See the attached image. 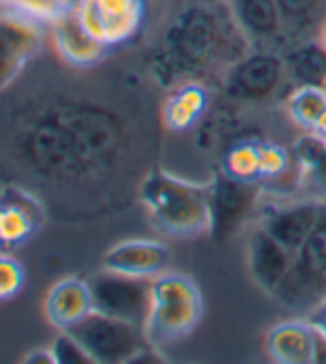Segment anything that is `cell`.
Returning <instances> with one entry per match:
<instances>
[{"instance_id":"11","label":"cell","mask_w":326,"mask_h":364,"mask_svg":"<svg viewBox=\"0 0 326 364\" xmlns=\"http://www.w3.org/2000/svg\"><path fill=\"white\" fill-rule=\"evenodd\" d=\"M322 205L324 200L306 198V196L260 205L256 225H260L268 235H273L284 249H288L295 256L306 242V238L311 235L320 218Z\"/></svg>"},{"instance_id":"34","label":"cell","mask_w":326,"mask_h":364,"mask_svg":"<svg viewBox=\"0 0 326 364\" xmlns=\"http://www.w3.org/2000/svg\"><path fill=\"white\" fill-rule=\"evenodd\" d=\"M0 7H9V0H0Z\"/></svg>"},{"instance_id":"29","label":"cell","mask_w":326,"mask_h":364,"mask_svg":"<svg viewBox=\"0 0 326 364\" xmlns=\"http://www.w3.org/2000/svg\"><path fill=\"white\" fill-rule=\"evenodd\" d=\"M302 196L315 198V200H326V154L315 162V165L304 169Z\"/></svg>"},{"instance_id":"21","label":"cell","mask_w":326,"mask_h":364,"mask_svg":"<svg viewBox=\"0 0 326 364\" xmlns=\"http://www.w3.org/2000/svg\"><path fill=\"white\" fill-rule=\"evenodd\" d=\"M276 5L282 18L286 49L304 41L320 38L326 21V0H276Z\"/></svg>"},{"instance_id":"32","label":"cell","mask_w":326,"mask_h":364,"mask_svg":"<svg viewBox=\"0 0 326 364\" xmlns=\"http://www.w3.org/2000/svg\"><path fill=\"white\" fill-rule=\"evenodd\" d=\"M317 314H320V320H315V322H320L324 329H326V302L317 309Z\"/></svg>"},{"instance_id":"6","label":"cell","mask_w":326,"mask_h":364,"mask_svg":"<svg viewBox=\"0 0 326 364\" xmlns=\"http://www.w3.org/2000/svg\"><path fill=\"white\" fill-rule=\"evenodd\" d=\"M92 362L116 364L138 362L153 353V344L144 326L94 311L69 329Z\"/></svg>"},{"instance_id":"2","label":"cell","mask_w":326,"mask_h":364,"mask_svg":"<svg viewBox=\"0 0 326 364\" xmlns=\"http://www.w3.org/2000/svg\"><path fill=\"white\" fill-rule=\"evenodd\" d=\"M142 67L160 91L185 82L220 87L227 69L251 51L229 0H171Z\"/></svg>"},{"instance_id":"15","label":"cell","mask_w":326,"mask_h":364,"mask_svg":"<svg viewBox=\"0 0 326 364\" xmlns=\"http://www.w3.org/2000/svg\"><path fill=\"white\" fill-rule=\"evenodd\" d=\"M229 7L238 21L251 49L284 51L286 38L280 9L276 0H229Z\"/></svg>"},{"instance_id":"31","label":"cell","mask_w":326,"mask_h":364,"mask_svg":"<svg viewBox=\"0 0 326 364\" xmlns=\"http://www.w3.org/2000/svg\"><path fill=\"white\" fill-rule=\"evenodd\" d=\"M313 132L317 134V136H322L324 140H326V109L322 112V116L317 118V122H315V127H313Z\"/></svg>"},{"instance_id":"19","label":"cell","mask_w":326,"mask_h":364,"mask_svg":"<svg viewBox=\"0 0 326 364\" xmlns=\"http://www.w3.org/2000/svg\"><path fill=\"white\" fill-rule=\"evenodd\" d=\"M94 296L89 280L82 278H65L51 287L45 300L47 320L60 331H69L71 326L94 314Z\"/></svg>"},{"instance_id":"36","label":"cell","mask_w":326,"mask_h":364,"mask_svg":"<svg viewBox=\"0 0 326 364\" xmlns=\"http://www.w3.org/2000/svg\"><path fill=\"white\" fill-rule=\"evenodd\" d=\"M322 89H324V96H326V80H324V85H322Z\"/></svg>"},{"instance_id":"9","label":"cell","mask_w":326,"mask_h":364,"mask_svg":"<svg viewBox=\"0 0 326 364\" xmlns=\"http://www.w3.org/2000/svg\"><path fill=\"white\" fill-rule=\"evenodd\" d=\"M207 193L211 215L209 235L215 242H227L240 233L242 227L253 220V215H258L264 196L260 182L235 180L222 169H217L211 182H207Z\"/></svg>"},{"instance_id":"24","label":"cell","mask_w":326,"mask_h":364,"mask_svg":"<svg viewBox=\"0 0 326 364\" xmlns=\"http://www.w3.org/2000/svg\"><path fill=\"white\" fill-rule=\"evenodd\" d=\"M288 118L302 132H313V127L326 109V96L322 87H293L284 98Z\"/></svg>"},{"instance_id":"20","label":"cell","mask_w":326,"mask_h":364,"mask_svg":"<svg viewBox=\"0 0 326 364\" xmlns=\"http://www.w3.org/2000/svg\"><path fill=\"white\" fill-rule=\"evenodd\" d=\"M266 353L280 364L315 362V324L306 320H286L276 324L264 340Z\"/></svg>"},{"instance_id":"10","label":"cell","mask_w":326,"mask_h":364,"mask_svg":"<svg viewBox=\"0 0 326 364\" xmlns=\"http://www.w3.org/2000/svg\"><path fill=\"white\" fill-rule=\"evenodd\" d=\"M151 280L102 269L89 278L96 311L144 326L151 311Z\"/></svg>"},{"instance_id":"28","label":"cell","mask_w":326,"mask_h":364,"mask_svg":"<svg viewBox=\"0 0 326 364\" xmlns=\"http://www.w3.org/2000/svg\"><path fill=\"white\" fill-rule=\"evenodd\" d=\"M51 353L56 358V364H80V362H92L89 353L80 347V342L71 336L69 331H63L51 344Z\"/></svg>"},{"instance_id":"30","label":"cell","mask_w":326,"mask_h":364,"mask_svg":"<svg viewBox=\"0 0 326 364\" xmlns=\"http://www.w3.org/2000/svg\"><path fill=\"white\" fill-rule=\"evenodd\" d=\"M25 362H49V364H56V358H53L51 349H40V351H33L25 358Z\"/></svg>"},{"instance_id":"27","label":"cell","mask_w":326,"mask_h":364,"mask_svg":"<svg viewBox=\"0 0 326 364\" xmlns=\"http://www.w3.org/2000/svg\"><path fill=\"white\" fill-rule=\"evenodd\" d=\"M25 287V269L9 253H0V302L11 300Z\"/></svg>"},{"instance_id":"18","label":"cell","mask_w":326,"mask_h":364,"mask_svg":"<svg viewBox=\"0 0 326 364\" xmlns=\"http://www.w3.org/2000/svg\"><path fill=\"white\" fill-rule=\"evenodd\" d=\"M211 105V87L205 82H185L167 91L162 98L160 116L165 129L183 134L202 122L209 114Z\"/></svg>"},{"instance_id":"12","label":"cell","mask_w":326,"mask_h":364,"mask_svg":"<svg viewBox=\"0 0 326 364\" xmlns=\"http://www.w3.org/2000/svg\"><path fill=\"white\" fill-rule=\"evenodd\" d=\"M43 49L40 23L7 9L0 11V91L7 89Z\"/></svg>"},{"instance_id":"8","label":"cell","mask_w":326,"mask_h":364,"mask_svg":"<svg viewBox=\"0 0 326 364\" xmlns=\"http://www.w3.org/2000/svg\"><path fill=\"white\" fill-rule=\"evenodd\" d=\"M151 0H74L82 29L109 51L134 45L147 29Z\"/></svg>"},{"instance_id":"5","label":"cell","mask_w":326,"mask_h":364,"mask_svg":"<svg viewBox=\"0 0 326 364\" xmlns=\"http://www.w3.org/2000/svg\"><path fill=\"white\" fill-rule=\"evenodd\" d=\"M273 298L293 314H313L326 302V200L311 235L295 253L293 267Z\"/></svg>"},{"instance_id":"25","label":"cell","mask_w":326,"mask_h":364,"mask_svg":"<svg viewBox=\"0 0 326 364\" xmlns=\"http://www.w3.org/2000/svg\"><path fill=\"white\" fill-rule=\"evenodd\" d=\"M293 162V151L273 140H260V182L273 180Z\"/></svg>"},{"instance_id":"23","label":"cell","mask_w":326,"mask_h":364,"mask_svg":"<svg viewBox=\"0 0 326 364\" xmlns=\"http://www.w3.org/2000/svg\"><path fill=\"white\" fill-rule=\"evenodd\" d=\"M260 140L253 136H240L235 138L229 147L222 149L220 169L244 182H260Z\"/></svg>"},{"instance_id":"26","label":"cell","mask_w":326,"mask_h":364,"mask_svg":"<svg viewBox=\"0 0 326 364\" xmlns=\"http://www.w3.org/2000/svg\"><path fill=\"white\" fill-rule=\"evenodd\" d=\"M71 5H74V0H9V9H16L47 25L63 16Z\"/></svg>"},{"instance_id":"14","label":"cell","mask_w":326,"mask_h":364,"mask_svg":"<svg viewBox=\"0 0 326 364\" xmlns=\"http://www.w3.org/2000/svg\"><path fill=\"white\" fill-rule=\"evenodd\" d=\"M246 260L253 282L264 294L276 296V291L286 280L288 271H291L295 256L288 249H284L273 235H268L260 225H256L246 240Z\"/></svg>"},{"instance_id":"33","label":"cell","mask_w":326,"mask_h":364,"mask_svg":"<svg viewBox=\"0 0 326 364\" xmlns=\"http://www.w3.org/2000/svg\"><path fill=\"white\" fill-rule=\"evenodd\" d=\"M320 43H322L324 49H326V21H324V25H322V31H320Z\"/></svg>"},{"instance_id":"22","label":"cell","mask_w":326,"mask_h":364,"mask_svg":"<svg viewBox=\"0 0 326 364\" xmlns=\"http://www.w3.org/2000/svg\"><path fill=\"white\" fill-rule=\"evenodd\" d=\"M291 87H322L326 80V49L315 41H304L282 51Z\"/></svg>"},{"instance_id":"7","label":"cell","mask_w":326,"mask_h":364,"mask_svg":"<svg viewBox=\"0 0 326 364\" xmlns=\"http://www.w3.org/2000/svg\"><path fill=\"white\" fill-rule=\"evenodd\" d=\"M220 89L224 96L238 105H268L278 98H286L288 82L284 56L280 51L251 49L249 53L233 63L222 76Z\"/></svg>"},{"instance_id":"13","label":"cell","mask_w":326,"mask_h":364,"mask_svg":"<svg viewBox=\"0 0 326 364\" xmlns=\"http://www.w3.org/2000/svg\"><path fill=\"white\" fill-rule=\"evenodd\" d=\"M49 213L31 191L18 185L0 187V249L11 251L38 233Z\"/></svg>"},{"instance_id":"17","label":"cell","mask_w":326,"mask_h":364,"mask_svg":"<svg viewBox=\"0 0 326 364\" xmlns=\"http://www.w3.org/2000/svg\"><path fill=\"white\" fill-rule=\"evenodd\" d=\"M49 25H51L53 47H56L58 58H63L65 63L74 67H96L107 60L109 49L98 41H94L82 29L71 7Z\"/></svg>"},{"instance_id":"3","label":"cell","mask_w":326,"mask_h":364,"mask_svg":"<svg viewBox=\"0 0 326 364\" xmlns=\"http://www.w3.org/2000/svg\"><path fill=\"white\" fill-rule=\"evenodd\" d=\"M138 203L160 233L178 238H195L209 233L211 215L207 185L187 182L156 167L142 180Z\"/></svg>"},{"instance_id":"35","label":"cell","mask_w":326,"mask_h":364,"mask_svg":"<svg viewBox=\"0 0 326 364\" xmlns=\"http://www.w3.org/2000/svg\"><path fill=\"white\" fill-rule=\"evenodd\" d=\"M151 3H165L167 5V3H171V0H151Z\"/></svg>"},{"instance_id":"1","label":"cell","mask_w":326,"mask_h":364,"mask_svg":"<svg viewBox=\"0 0 326 364\" xmlns=\"http://www.w3.org/2000/svg\"><path fill=\"white\" fill-rule=\"evenodd\" d=\"M158 91L142 65L74 67L38 53L0 91V182L31 191L60 225L126 211L158 167Z\"/></svg>"},{"instance_id":"4","label":"cell","mask_w":326,"mask_h":364,"mask_svg":"<svg viewBox=\"0 0 326 364\" xmlns=\"http://www.w3.org/2000/svg\"><path fill=\"white\" fill-rule=\"evenodd\" d=\"M202 318V294L183 273L165 271L151 280V311L144 324L153 347L187 338Z\"/></svg>"},{"instance_id":"16","label":"cell","mask_w":326,"mask_h":364,"mask_svg":"<svg viewBox=\"0 0 326 364\" xmlns=\"http://www.w3.org/2000/svg\"><path fill=\"white\" fill-rule=\"evenodd\" d=\"M171 264V251L158 240H124L102 256V269L138 278H156Z\"/></svg>"}]
</instances>
